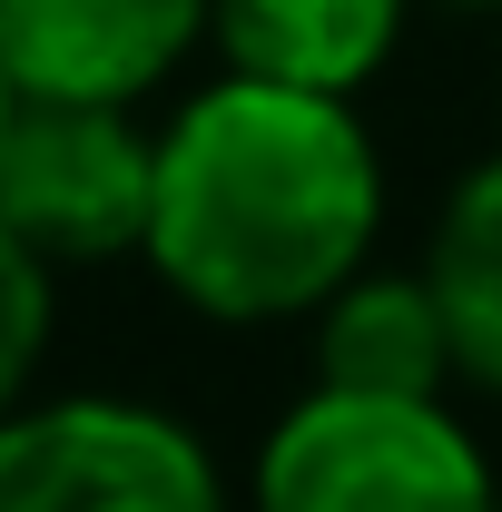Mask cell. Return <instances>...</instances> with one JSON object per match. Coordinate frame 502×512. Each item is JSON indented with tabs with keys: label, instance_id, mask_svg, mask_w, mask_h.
I'll return each instance as SVG.
<instances>
[{
	"label": "cell",
	"instance_id": "cell-1",
	"mask_svg": "<svg viewBox=\"0 0 502 512\" xmlns=\"http://www.w3.org/2000/svg\"><path fill=\"white\" fill-rule=\"evenodd\" d=\"M384 227L375 138L345 99L227 69L158 128L148 266L217 325L315 316Z\"/></svg>",
	"mask_w": 502,
	"mask_h": 512
},
{
	"label": "cell",
	"instance_id": "cell-2",
	"mask_svg": "<svg viewBox=\"0 0 502 512\" xmlns=\"http://www.w3.org/2000/svg\"><path fill=\"white\" fill-rule=\"evenodd\" d=\"M256 512H502V493L434 394L315 384L256 453Z\"/></svg>",
	"mask_w": 502,
	"mask_h": 512
},
{
	"label": "cell",
	"instance_id": "cell-3",
	"mask_svg": "<svg viewBox=\"0 0 502 512\" xmlns=\"http://www.w3.org/2000/svg\"><path fill=\"white\" fill-rule=\"evenodd\" d=\"M148 197H158V138L119 99H30L10 89L0 109V227L50 266L148 247Z\"/></svg>",
	"mask_w": 502,
	"mask_h": 512
},
{
	"label": "cell",
	"instance_id": "cell-4",
	"mask_svg": "<svg viewBox=\"0 0 502 512\" xmlns=\"http://www.w3.org/2000/svg\"><path fill=\"white\" fill-rule=\"evenodd\" d=\"M0 512H227V493L188 424L79 394L0 414Z\"/></svg>",
	"mask_w": 502,
	"mask_h": 512
},
{
	"label": "cell",
	"instance_id": "cell-5",
	"mask_svg": "<svg viewBox=\"0 0 502 512\" xmlns=\"http://www.w3.org/2000/svg\"><path fill=\"white\" fill-rule=\"evenodd\" d=\"M207 40V0H0V79L30 99H148Z\"/></svg>",
	"mask_w": 502,
	"mask_h": 512
},
{
	"label": "cell",
	"instance_id": "cell-6",
	"mask_svg": "<svg viewBox=\"0 0 502 512\" xmlns=\"http://www.w3.org/2000/svg\"><path fill=\"white\" fill-rule=\"evenodd\" d=\"M404 30V0H207V40L247 79L355 99Z\"/></svg>",
	"mask_w": 502,
	"mask_h": 512
},
{
	"label": "cell",
	"instance_id": "cell-7",
	"mask_svg": "<svg viewBox=\"0 0 502 512\" xmlns=\"http://www.w3.org/2000/svg\"><path fill=\"white\" fill-rule=\"evenodd\" d=\"M453 375V335L424 276H345L315 306V384L345 394H443Z\"/></svg>",
	"mask_w": 502,
	"mask_h": 512
},
{
	"label": "cell",
	"instance_id": "cell-8",
	"mask_svg": "<svg viewBox=\"0 0 502 512\" xmlns=\"http://www.w3.org/2000/svg\"><path fill=\"white\" fill-rule=\"evenodd\" d=\"M424 286H434L443 335H453V375L502 394V158H483L443 197L434 247H424Z\"/></svg>",
	"mask_w": 502,
	"mask_h": 512
},
{
	"label": "cell",
	"instance_id": "cell-9",
	"mask_svg": "<svg viewBox=\"0 0 502 512\" xmlns=\"http://www.w3.org/2000/svg\"><path fill=\"white\" fill-rule=\"evenodd\" d=\"M40 355H50V256H30L0 227V414H20Z\"/></svg>",
	"mask_w": 502,
	"mask_h": 512
},
{
	"label": "cell",
	"instance_id": "cell-10",
	"mask_svg": "<svg viewBox=\"0 0 502 512\" xmlns=\"http://www.w3.org/2000/svg\"><path fill=\"white\" fill-rule=\"evenodd\" d=\"M453 10H502V0H453Z\"/></svg>",
	"mask_w": 502,
	"mask_h": 512
},
{
	"label": "cell",
	"instance_id": "cell-11",
	"mask_svg": "<svg viewBox=\"0 0 502 512\" xmlns=\"http://www.w3.org/2000/svg\"><path fill=\"white\" fill-rule=\"evenodd\" d=\"M0 109H10V79H0Z\"/></svg>",
	"mask_w": 502,
	"mask_h": 512
}]
</instances>
